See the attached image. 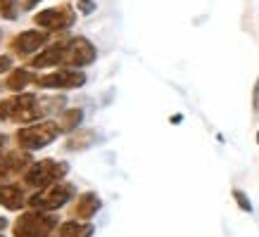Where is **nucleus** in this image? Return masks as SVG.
<instances>
[{
    "label": "nucleus",
    "instance_id": "b1692460",
    "mask_svg": "<svg viewBox=\"0 0 259 237\" xmlns=\"http://www.w3.org/2000/svg\"><path fill=\"white\" fill-rule=\"evenodd\" d=\"M8 228V218H5V216H0V230H5Z\"/></svg>",
    "mask_w": 259,
    "mask_h": 237
},
{
    "label": "nucleus",
    "instance_id": "5701e85b",
    "mask_svg": "<svg viewBox=\"0 0 259 237\" xmlns=\"http://www.w3.org/2000/svg\"><path fill=\"white\" fill-rule=\"evenodd\" d=\"M5 145H8V135H5V133H0V152L5 150Z\"/></svg>",
    "mask_w": 259,
    "mask_h": 237
},
{
    "label": "nucleus",
    "instance_id": "9b49d317",
    "mask_svg": "<svg viewBox=\"0 0 259 237\" xmlns=\"http://www.w3.org/2000/svg\"><path fill=\"white\" fill-rule=\"evenodd\" d=\"M100 209H102L100 197H98L95 192H83V195H79V199H76V204H74L71 213H74L76 221H91Z\"/></svg>",
    "mask_w": 259,
    "mask_h": 237
},
{
    "label": "nucleus",
    "instance_id": "ddd939ff",
    "mask_svg": "<svg viewBox=\"0 0 259 237\" xmlns=\"http://www.w3.org/2000/svg\"><path fill=\"white\" fill-rule=\"evenodd\" d=\"M93 232H95V228L88 221L71 218V221L60 223V228H57L55 235L57 237H93Z\"/></svg>",
    "mask_w": 259,
    "mask_h": 237
},
{
    "label": "nucleus",
    "instance_id": "4468645a",
    "mask_svg": "<svg viewBox=\"0 0 259 237\" xmlns=\"http://www.w3.org/2000/svg\"><path fill=\"white\" fill-rule=\"evenodd\" d=\"M95 142H98V133L95 131H74L69 133L67 142H64V147L69 152H81V150H88V147H93Z\"/></svg>",
    "mask_w": 259,
    "mask_h": 237
},
{
    "label": "nucleus",
    "instance_id": "9d476101",
    "mask_svg": "<svg viewBox=\"0 0 259 237\" xmlns=\"http://www.w3.org/2000/svg\"><path fill=\"white\" fill-rule=\"evenodd\" d=\"M31 164H33L31 152L15 150V152L3 154L0 157V183L8 181V178H15V175H24L31 168Z\"/></svg>",
    "mask_w": 259,
    "mask_h": 237
},
{
    "label": "nucleus",
    "instance_id": "20e7f679",
    "mask_svg": "<svg viewBox=\"0 0 259 237\" xmlns=\"http://www.w3.org/2000/svg\"><path fill=\"white\" fill-rule=\"evenodd\" d=\"M69 173L67 161H55V159H43L38 164H31V168L24 173V185L31 190H46L55 183H62V178Z\"/></svg>",
    "mask_w": 259,
    "mask_h": 237
},
{
    "label": "nucleus",
    "instance_id": "a211bd4d",
    "mask_svg": "<svg viewBox=\"0 0 259 237\" xmlns=\"http://www.w3.org/2000/svg\"><path fill=\"white\" fill-rule=\"evenodd\" d=\"M233 199H236V204L243 209L245 213H250L252 211V202L247 199V195H245L243 190H233Z\"/></svg>",
    "mask_w": 259,
    "mask_h": 237
},
{
    "label": "nucleus",
    "instance_id": "aec40b11",
    "mask_svg": "<svg viewBox=\"0 0 259 237\" xmlns=\"http://www.w3.org/2000/svg\"><path fill=\"white\" fill-rule=\"evenodd\" d=\"M252 109L254 114H259V79L254 81V88H252Z\"/></svg>",
    "mask_w": 259,
    "mask_h": 237
},
{
    "label": "nucleus",
    "instance_id": "423d86ee",
    "mask_svg": "<svg viewBox=\"0 0 259 237\" xmlns=\"http://www.w3.org/2000/svg\"><path fill=\"white\" fill-rule=\"evenodd\" d=\"M74 195H76V188L71 183H55V185H50L46 190H36V195L26 199V204L33 211H57Z\"/></svg>",
    "mask_w": 259,
    "mask_h": 237
},
{
    "label": "nucleus",
    "instance_id": "6ab92c4d",
    "mask_svg": "<svg viewBox=\"0 0 259 237\" xmlns=\"http://www.w3.org/2000/svg\"><path fill=\"white\" fill-rule=\"evenodd\" d=\"M76 10H79V15H93L95 10H98V5H95V0H79Z\"/></svg>",
    "mask_w": 259,
    "mask_h": 237
},
{
    "label": "nucleus",
    "instance_id": "1a4fd4ad",
    "mask_svg": "<svg viewBox=\"0 0 259 237\" xmlns=\"http://www.w3.org/2000/svg\"><path fill=\"white\" fill-rule=\"evenodd\" d=\"M50 43V33L43 29H31V31H22L10 38V52L17 57H31L33 52H38L40 47Z\"/></svg>",
    "mask_w": 259,
    "mask_h": 237
},
{
    "label": "nucleus",
    "instance_id": "4be33fe9",
    "mask_svg": "<svg viewBox=\"0 0 259 237\" xmlns=\"http://www.w3.org/2000/svg\"><path fill=\"white\" fill-rule=\"evenodd\" d=\"M38 3H40V0H24V3H22V8H24V10H31V8H36Z\"/></svg>",
    "mask_w": 259,
    "mask_h": 237
},
{
    "label": "nucleus",
    "instance_id": "412c9836",
    "mask_svg": "<svg viewBox=\"0 0 259 237\" xmlns=\"http://www.w3.org/2000/svg\"><path fill=\"white\" fill-rule=\"evenodd\" d=\"M5 71H12V57L0 55V74H5Z\"/></svg>",
    "mask_w": 259,
    "mask_h": 237
},
{
    "label": "nucleus",
    "instance_id": "a878e982",
    "mask_svg": "<svg viewBox=\"0 0 259 237\" xmlns=\"http://www.w3.org/2000/svg\"><path fill=\"white\" fill-rule=\"evenodd\" d=\"M257 145H259V131H257Z\"/></svg>",
    "mask_w": 259,
    "mask_h": 237
},
{
    "label": "nucleus",
    "instance_id": "f03ea898",
    "mask_svg": "<svg viewBox=\"0 0 259 237\" xmlns=\"http://www.w3.org/2000/svg\"><path fill=\"white\" fill-rule=\"evenodd\" d=\"M60 133H62V131H60V124H57L55 118H46V121H38V124L19 128L15 135V140H17V147H19V150L36 152V150L48 147V145H53Z\"/></svg>",
    "mask_w": 259,
    "mask_h": 237
},
{
    "label": "nucleus",
    "instance_id": "f3484780",
    "mask_svg": "<svg viewBox=\"0 0 259 237\" xmlns=\"http://www.w3.org/2000/svg\"><path fill=\"white\" fill-rule=\"evenodd\" d=\"M22 10L24 8L19 0H0V17L3 19H17Z\"/></svg>",
    "mask_w": 259,
    "mask_h": 237
},
{
    "label": "nucleus",
    "instance_id": "39448f33",
    "mask_svg": "<svg viewBox=\"0 0 259 237\" xmlns=\"http://www.w3.org/2000/svg\"><path fill=\"white\" fill-rule=\"evenodd\" d=\"M98 60V50L88 38L76 36V38L62 40L60 47V67L62 69H83Z\"/></svg>",
    "mask_w": 259,
    "mask_h": 237
},
{
    "label": "nucleus",
    "instance_id": "7ed1b4c3",
    "mask_svg": "<svg viewBox=\"0 0 259 237\" xmlns=\"http://www.w3.org/2000/svg\"><path fill=\"white\" fill-rule=\"evenodd\" d=\"M60 223L57 216L50 211H26L12 225V235L15 237H50L57 232Z\"/></svg>",
    "mask_w": 259,
    "mask_h": 237
},
{
    "label": "nucleus",
    "instance_id": "f257e3e1",
    "mask_svg": "<svg viewBox=\"0 0 259 237\" xmlns=\"http://www.w3.org/2000/svg\"><path fill=\"white\" fill-rule=\"evenodd\" d=\"M0 118L8 124H31L36 118H46L43 107H40V97L31 93H19L0 100Z\"/></svg>",
    "mask_w": 259,
    "mask_h": 237
},
{
    "label": "nucleus",
    "instance_id": "393cba45",
    "mask_svg": "<svg viewBox=\"0 0 259 237\" xmlns=\"http://www.w3.org/2000/svg\"><path fill=\"white\" fill-rule=\"evenodd\" d=\"M181 118H183V116H181V114H176V116H171V124H181Z\"/></svg>",
    "mask_w": 259,
    "mask_h": 237
},
{
    "label": "nucleus",
    "instance_id": "0eeeda50",
    "mask_svg": "<svg viewBox=\"0 0 259 237\" xmlns=\"http://www.w3.org/2000/svg\"><path fill=\"white\" fill-rule=\"evenodd\" d=\"M40 90H76L86 86V74L79 69H57L36 79Z\"/></svg>",
    "mask_w": 259,
    "mask_h": 237
},
{
    "label": "nucleus",
    "instance_id": "bb28decb",
    "mask_svg": "<svg viewBox=\"0 0 259 237\" xmlns=\"http://www.w3.org/2000/svg\"><path fill=\"white\" fill-rule=\"evenodd\" d=\"M0 237H3V235H0Z\"/></svg>",
    "mask_w": 259,
    "mask_h": 237
},
{
    "label": "nucleus",
    "instance_id": "dca6fc26",
    "mask_svg": "<svg viewBox=\"0 0 259 237\" xmlns=\"http://www.w3.org/2000/svg\"><path fill=\"white\" fill-rule=\"evenodd\" d=\"M81 121H83V109L79 107H71V109H64L57 118V124H60V131L62 133H74V131H79Z\"/></svg>",
    "mask_w": 259,
    "mask_h": 237
},
{
    "label": "nucleus",
    "instance_id": "6e6552de",
    "mask_svg": "<svg viewBox=\"0 0 259 237\" xmlns=\"http://www.w3.org/2000/svg\"><path fill=\"white\" fill-rule=\"evenodd\" d=\"M76 22V12L71 5H57V8H48V10H40L38 15L33 17V24H38V29L43 31H64L74 26Z\"/></svg>",
    "mask_w": 259,
    "mask_h": 237
},
{
    "label": "nucleus",
    "instance_id": "2eb2a0df",
    "mask_svg": "<svg viewBox=\"0 0 259 237\" xmlns=\"http://www.w3.org/2000/svg\"><path fill=\"white\" fill-rule=\"evenodd\" d=\"M36 79H38V76H33L29 69H12L10 76L5 79V83H3V88H5V90H12V93H22L29 83H36Z\"/></svg>",
    "mask_w": 259,
    "mask_h": 237
},
{
    "label": "nucleus",
    "instance_id": "f8f14e48",
    "mask_svg": "<svg viewBox=\"0 0 259 237\" xmlns=\"http://www.w3.org/2000/svg\"><path fill=\"white\" fill-rule=\"evenodd\" d=\"M24 204H26V197H24L22 188L0 183V206H5L10 211H22Z\"/></svg>",
    "mask_w": 259,
    "mask_h": 237
}]
</instances>
